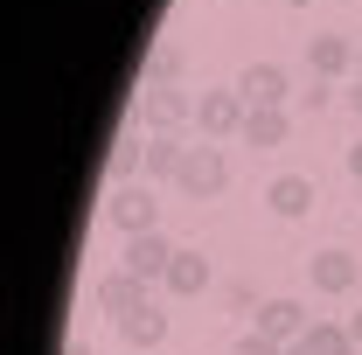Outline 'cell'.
I'll return each instance as SVG.
<instances>
[{"label":"cell","instance_id":"2","mask_svg":"<svg viewBox=\"0 0 362 355\" xmlns=\"http://www.w3.org/2000/svg\"><path fill=\"white\" fill-rule=\"evenodd\" d=\"M188 119H195V98L181 84H146L139 91V126L146 133H181Z\"/></svg>","mask_w":362,"mask_h":355},{"label":"cell","instance_id":"26","mask_svg":"<svg viewBox=\"0 0 362 355\" xmlns=\"http://www.w3.org/2000/svg\"><path fill=\"white\" fill-rule=\"evenodd\" d=\"M356 77H362V63H356Z\"/></svg>","mask_w":362,"mask_h":355},{"label":"cell","instance_id":"6","mask_svg":"<svg viewBox=\"0 0 362 355\" xmlns=\"http://www.w3.org/2000/svg\"><path fill=\"white\" fill-rule=\"evenodd\" d=\"M175 251H181V244H168L160 230H139V237H126L119 265H126V272H139V279L153 286V279H168V265H175Z\"/></svg>","mask_w":362,"mask_h":355},{"label":"cell","instance_id":"19","mask_svg":"<svg viewBox=\"0 0 362 355\" xmlns=\"http://www.w3.org/2000/svg\"><path fill=\"white\" fill-rule=\"evenodd\" d=\"M175 77H181V49L160 42L153 56H146V84H175Z\"/></svg>","mask_w":362,"mask_h":355},{"label":"cell","instance_id":"18","mask_svg":"<svg viewBox=\"0 0 362 355\" xmlns=\"http://www.w3.org/2000/svg\"><path fill=\"white\" fill-rule=\"evenodd\" d=\"M139 161H146V139L126 133L119 146H112V181H133V175H139Z\"/></svg>","mask_w":362,"mask_h":355},{"label":"cell","instance_id":"5","mask_svg":"<svg viewBox=\"0 0 362 355\" xmlns=\"http://www.w3.org/2000/svg\"><path fill=\"white\" fill-rule=\"evenodd\" d=\"M307 279H314V293H327V300H349L362 286V265H356V251H314L307 258Z\"/></svg>","mask_w":362,"mask_h":355},{"label":"cell","instance_id":"15","mask_svg":"<svg viewBox=\"0 0 362 355\" xmlns=\"http://www.w3.org/2000/svg\"><path fill=\"white\" fill-rule=\"evenodd\" d=\"M286 133H293V112H279V105H251V119H244V146H286Z\"/></svg>","mask_w":362,"mask_h":355},{"label":"cell","instance_id":"11","mask_svg":"<svg viewBox=\"0 0 362 355\" xmlns=\"http://www.w3.org/2000/svg\"><path fill=\"white\" fill-rule=\"evenodd\" d=\"M356 63H362V49L349 42V35H307V70H314V77L334 84V77H341V70H356Z\"/></svg>","mask_w":362,"mask_h":355},{"label":"cell","instance_id":"4","mask_svg":"<svg viewBox=\"0 0 362 355\" xmlns=\"http://www.w3.org/2000/svg\"><path fill=\"white\" fill-rule=\"evenodd\" d=\"M244 119H251V105L237 98V84H230V91H202V98H195V126H202V139L244 133Z\"/></svg>","mask_w":362,"mask_h":355},{"label":"cell","instance_id":"10","mask_svg":"<svg viewBox=\"0 0 362 355\" xmlns=\"http://www.w3.org/2000/svg\"><path fill=\"white\" fill-rule=\"evenodd\" d=\"M307 327H314V313L300 307V300H286V293L258 307V334H272V342H286V349H293V342H300Z\"/></svg>","mask_w":362,"mask_h":355},{"label":"cell","instance_id":"1","mask_svg":"<svg viewBox=\"0 0 362 355\" xmlns=\"http://www.w3.org/2000/svg\"><path fill=\"white\" fill-rule=\"evenodd\" d=\"M175 188L181 195H195V202H216L230 188V161H223V146H188V161H181V175H175Z\"/></svg>","mask_w":362,"mask_h":355},{"label":"cell","instance_id":"24","mask_svg":"<svg viewBox=\"0 0 362 355\" xmlns=\"http://www.w3.org/2000/svg\"><path fill=\"white\" fill-rule=\"evenodd\" d=\"M63 355H98V349H90V342H70V349H63Z\"/></svg>","mask_w":362,"mask_h":355},{"label":"cell","instance_id":"9","mask_svg":"<svg viewBox=\"0 0 362 355\" xmlns=\"http://www.w3.org/2000/svg\"><path fill=\"white\" fill-rule=\"evenodd\" d=\"M90 300H98L105 313H119V320H126V313H139V307H146V279L119 265V272H105V279L90 286Z\"/></svg>","mask_w":362,"mask_h":355},{"label":"cell","instance_id":"17","mask_svg":"<svg viewBox=\"0 0 362 355\" xmlns=\"http://www.w3.org/2000/svg\"><path fill=\"white\" fill-rule=\"evenodd\" d=\"M327 105H334V84H327V77H307V91H293V112H300V119H320Z\"/></svg>","mask_w":362,"mask_h":355},{"label":"cell","instance_id":"22","mask_svg":"<svg viewBox=\"0 0 362 355\" xmlns=\"http://www.w3.org/2000/svg\"><path fill=\"white\" fill-rule=\"evenodd\" d=\"M349 105H356V119H362V77H356V84H349Z\"/></svg>","mask_w":362,"mask_h":355},{"label":"cell","instance_id":"12","mask_svg":"<svg viewBox=\"0 0 362 355\" xmlns=\"http://www.w3.org/2000/svg\"><path fill=\"white\" fill-rule=\"evenodd\" d=\"M119 342H126L133 355H153L160 342H168V313H160L153 300H146L139 313H126V320H119Z\"/></svg>","mask_w":362,"mask_h":355},{"label":"cell","instance_id":"13","mask_svg":"<svg viewBox=\"0 0 362 355\" xmlns=\"http://www.w3.org/2000/svg\"><path fill=\"white\" fill-rule=\"evenodd\" d=\"M181 161H188L181 133H146V161H139V168H146V188H153V181H175Z\"/></svg>","mask_w":362,"mask_h":355},{"label":"cell","instance_id":"25","mask_svg":"<svg viewBox=\"0 0 362 355\" xmlns=\"http://www.w3.org/2000/svg\"><path fill=\"white\" fill-rule=\"evenodd\" d=\"M286 7H314V0H286Z\"/></svg>","mask_w":362,"mask_h":355},{"label":"cell","instance_id":"21","mask_svg":"<svg viewBox=\"0 0 362 355\" xmlns=\"http://www.w3.org/2000/svg\"><path fill=\"white\" fill-rule=\"evenodd\" d=\"M349 175L362 181V139H356V146H349Z\"/></svg>","mask_w":362,"mask_h":355},{"label":"cell","instance_id":"7","mask_svg":"<svg viewBox=\"0 0 362 355\" xmlns=\"http://www.w3.org/2000/svg\"><path fill=\"white\" fill-rule=\"evenodd\" d=\"M237 98L244 105H293V84H286V63H244L237 70Z\"/></svg>","mask_w":362,"mask_h":355},{"label":"cell","instance_id":"14","mask_svg":"<svg viewBox=\"0 0 362 355\" xmlns=\"http://www.w3.org/2000/svg\"><path fill=\"white\" fill-rule=\"evenodd\" d=\"M286 355H356V334H349V320H314Z\"/></svg>","mask_w":362,"mask_h":355},{"label":"cell","instance_id":"3","mask_svg":"<svg viewBox=\"0 0 362 355\" xmlns=\"http://www.w3.org/2000/svg\"><path fill=\"white\" fill-rule=\"evenodd\" d=\"M105 223H119L126 237H139V230H160V202H153V188L119 181V188H112V202H105Z\"/></svg>","mask_w":362,"mask_h":355},{"label":"cell","instance_id":"20","mask_svg":"<svg viewBox=\"0 0 362 355\" xmlns=\"http://www.w3.org/2000/svg\"><path fill=\"white\" fill-rule=\"evenodd\" d=\"M237 355H286V342H272V334H258V327H251V334L237 342Z\"/></svg>","mask_w":362,"mask_h":355},{"label":"cell","instance_id":"23","mask_svg":"<svg viewBox=\"0 0 362 355\" xmlns=\"http://www.w3.org/2000/svg\"><path fill=\"white\" fill-rule=\"evenodd\" d=\"M349 334H356V349H362V313H349Z\"/></svg>","mask_w":362,"mask_h":355},{"label":"cell","instance_id":"16","mask_svg":"<svg viewBox=\"0 0 362 355\" xmlns=\"http://www.w3.org/2000/svg\"><path fill=\"white\" fill-rule=\"evenodd\" d=\"M168 293H181V300H195L202 286H209V258L202 251H175V265H168V279H160Z\"/></svg>","mask_w":362,"mask_h":355},{"label":"cell","instance_id":"8","mask_svg":"<svg viewBox=\"0 0 362 355\" xmlns=\"http://www.w3.org/2000/svg\"><path fill=\"white\" fill-rule=\"evenodd\" d=\"M314 202H320V195H314V175H293V168H286V175L265 181V209H272L279 223H300Z\"/></svg>","mask_w":362,"mask_h":355}]
</instances>
